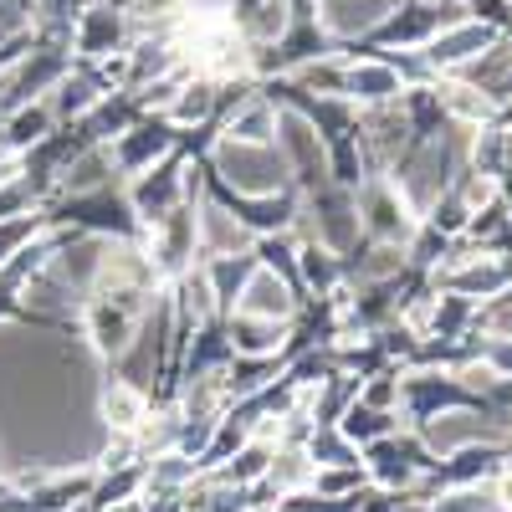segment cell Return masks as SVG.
Returning <instances> with one entry per match:
<instances>
[{"label":"cell","mask_w":512,"mask_h":512,"mask_svg":"<svg viewBox=\"0 0 512 512\" xmlns=\"http://www.w3.org/2000/svg\"><path fill=\"white\" fill-rule=\"evenodd\" d=\"M221 169L241 190H272L282 180V159L272 149H262V144H241V139L221 144Z\"/></svg>","instance_id":"obj_1"},{"label":"cell","mask_w":512,"mask_h":512,"mask_svg":"<svg viewBox=\"0 0 512 512\" xmlns=\"http://www.w3.org/2000/svg\"><path fill=\"white\" fill-rule=\"evenodd\" d=\"M292 313V287L277 282L272 272H251V282L236 297V318H267V323H287Z\"/></svg>","instance_id":"obj_2"},{"label":"cell","mask_w":512,"mask_h":512,"mask_svg":"<svg viewBox=\"0 0 512 512\" xmlns=\"http://www.w3.org/2000/svg\"><path fill=\"white\" fill-rule=\"evenodd\" d=\"M103 415H108L113 431H139L144 425V395L134 390V384L113 379V390L103 395Z\"/></svg>","instance_id":"obj_3"},{"label":"cell","mask_w":512,"mask_h":512,"mask_svg":"<svg viewBox=\"0 0 512 512\" xmlns=\"http://www.w3.org/2000/svg\"><path fill=\"white\" fill-rule=\"evenodd\" d=\"M277 344H282V323L236 318V349H241V354H272Z\"/></svg>","instance_id":"obj_4"},{"label":"cell","mask_w":512,"mask_h":512,"mask_svg":"<svg viewBox=\"0 0 512 512\" xmlns=\"http://www.w3.org/2000/svg\"><path fill=\"white\" fill-rule=\"evenodd\" d=\"M379 16V0H323V21L333 31H354V26H369Z\"/></svg>","instance_id":"obj_5"},{"label":"cell","mask_w":512,"mask_h":512,"mask_svg":"<svg viewBox=\"0 0 512 512\" xmlns=\"http://www.w3.org/2000/svg\"><path fill=\"white\" fill-rule=\"evenodd\" d=\"M354 93H364V98H384V93H395V77L364 67V72H354Z\"/></svg>","instance_id":"obj_6"},{"label":"cell","mask_w":512,"mask_h":512,"mask_svg":"<svg viewBox=\"0 0 512 512\" xmlns=\"http://www.w3.org/2000/svg\"><path fill=\"white\" fill-rule=\"evenodd\" d=\"M210 108V88H190L180 103H175V118H200Z\"/></svg>","instance_id":"obj_7"},{"label":"cell","mask_w":512,"mask_h":512,"mask_svg":"<svg viewBox=\"0 0 512 512\" xmlns=\"http://www.w3.org/2000/svg\"><path fill=\"white\" fill-rule=\"evenodd\" d=\"M436 512H487V497H482V492H456V497H446Z\"/></svg>","instance_id":"obj_8"}]
</instances>
